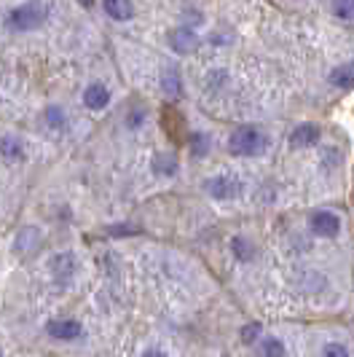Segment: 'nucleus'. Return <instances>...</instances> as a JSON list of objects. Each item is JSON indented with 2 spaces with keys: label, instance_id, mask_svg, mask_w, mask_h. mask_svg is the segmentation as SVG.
<instances>
[{
  "label": "nucleus",
  "instance_id": "20",
  "mask_svg": "<svg viewBox=\"0 0 354 357\" xmlns=\"http://www.w3.org/2000/svg\"><path fill=\"white\" fill-rule=\"evenodd\" d=\"M46 121H49L52 129H62L65 121H68V119H65V110H62L59 105H49L46 107Z\"/></svg>",
  "mask_w": 354,
  "mask_h": 357
},
{
  "label": "nucleus",
  "instance_id": "5",
  "mask_svg": "<svg viewBox=\"0 0 354 357\" xmlns=\"http://www.w3.org/2000/svg\"><path fill=\"white\" fill-rule=\"evenodd\" d=\"M169 49L175 54L188 56V54H194L199 49V36H196L191 27H175L169 33Z\"/></svg>",
  "mask_w": 354,
  "mask_h": 357
},
{
  "label": "nucleus",
  "instance_id": "16",
  "mask_svg": "<svg viewBox=\"0 0 354 357\" xmlns=\"http://www.w3.org/2000/svg\"><path fill=\"white\" fill-rule=\"evenodd\" d=\"M153 169H156V172H161V175H175V172H177L175 153H159V156L153 159Z\"/></svg>",
  "mask_w": 354,
  "mask_h": 357
},
{
  "label": "nucleus",
  "instance_id": "22",
  "mask_svg": "<svg viewBox=\"0 0 354 357\" xmlns=\"http://www.w3.org/2000/svg\"><path fill=\"white\" fill-rule=\"evenodd\" d=\"M258 336H261V325H258V322H249L247 328L242 331V341H245V344H252Z\"/></svg>",
  "mask_w": 354,
  "mask_h": 357
},
{
  "label": "nucleus",
  "instance_id": "14",
  "mask_svg": "<svg viewBox=\"0 0 354 357\" xmlns=\"http://www.w3.org/2000/svg\"><path fill=\"white\" fill-rule=\"evenodd\" d=\"M22 143H19L17 137H11V135H6V137H0V156H6V159H22Z\"/></svg>",
  "mask_w": 354,
  "mask_h": 357
},
{
  "label": "nucleus",
  "instance_id": "8",
  "mask_svg": "<svg viewBox=\"0 0 354 357\" xmlns=\"http://www.w3.org/2000/svg\"><path fill=\"white\" fill-rule=\"evenodd\" d=\"M107 102H110V91L105 84H88L84 89V105L91 110H102Z\"/></svg>",
  "mask_w": 354,
  "mask_h": 357
},
{
  "label": "nucleus",
  "instance_id": "21",
  "mask_svg": "<svg viewBox=\"0 0 354 357\" xmlns=\"http://www.w3.org/2000/svg\"><path fill=\"white\" fill-rule=\"evenodd\" d=\"M322 357H352L349 355V349L344 347V344H325V349H322Z\"/></svg>",
  "mask_w": 354,
  "mask_h": 357
},
{
  "label": "nucleus",
  "instance_id": "1",
  "mask_svg": "<svg viewBox=\"0 0 354 357\" xmlns=\"http://www.w3.org/2000/svg\"><path fill=\"white\" fill-rule=\"evenodd\" d=\"M266 145H268V137L258 126H239L229 137V151L233 156H258L266 151Z\"/></svg>",
  "mask_w": 354,
  "mask_h": 357
},
{
  "label": "nucleus",
  "instance_id": "9",
  "mask_svg": "<svg viewBox=\"0 0 354 357\" xmlns=\"http://www.w3.org/2000/svg\"><path fill=\"white\" fill-rule=\"evenodd\" d=\"M49 266H52V274L56 280H68L75 271V258H72V252H59V255H54Z\"/></svg>",
  "mask_w": 354,
  "mask_h": 357
},
{
  "label": "nucleus",
  "instance_id": "3",
  "mask_svg": "<svg viewBox=\"0 0 354 357\" xmlns=\"http://www.w3.org/2000/svg\"><path fill=\"white\" fill-rule=\"evenodd\" d=\"M213 199H233L239 197L242 191V183L236 178H229V175H215V178H207L204 185H201Z\"/></svg>",
  "mask_w": 354,
  "mask_h": 357
},
{
  "label": "nucleus",
  "instance_id": "19",
  "mask_svg": "<svg viewBox=\"0 0 354 357\" xmlns=\"http://www.w3.org/2000/svg\"><path fill=\"white\" fill-rule=\"evenodd\" d=\"M188 143H191V153H194V156H204V153H207V148H210V137H207V135H201V132H191Z\"/></svg>",
  "mask_w": 354,
  "mask_h": 357
},
{
  "label": "nucleus",
  "instance_id": "7",
  "mask_svg": "<svg viewBox=\"0 0 354 357\" xmlns=\"http://www.w3.org/2000/svg\"><path fill=\"white\" fill-rule=\"evenodd\" d=\"M319 126L317 124H298L293 132H290V145L293 148H311L314 143H319Z\"/></svg>",
  "mask_w": 354,
  "mask_h": 357
},
{
  "label": "nucleus",
  "instance_id": "4",
  "mask_svg": "<svg viewBox=\"0 0 354 357\" xmlns=\"http://www.w3.org/2000/svg\"><path fill=\"white\" fill-rule=\"evenodd\" d=\"M309 226H311V231L317 234V236H338L341 231V218L336 213H330V210H317V213L309 218Z\"/></svg>",
  "mask_w": 354,
  "mask_h": 357
},
{
  "label": "nucleus",
  "instance_id": "11",
  "mask_svg": "<svg viewBox=\"0 0 354 357\" xmlns=\"http://www.w3.org/2000/svg\"><path fill=\"white\" fill-rule=\"evenodd\" d=\"M330 84L338 89H352L354 86V59L352 62H344L330 70Z\"/></svg>",
  "mask_w": 354,
  "mask_h": 357
},
{
  "label": "nucleus",
  "instance_id": "2",
  "mask_svg": "<svg viewBox=\"0 0 354 357\" xmlns=\"http://www.w3.org/2000/svg\"><path fill=\"white\" fill-rule=\"evenodd\" d=\"M46 17H49L46 3H24L8 14V27L17 33H30V30H38L46 22Z\"/></svg>",
  "mask_w": 354,
  "mask_h": 357
},
{
  "label": "nucleus",
  "instance_id": "18",
  "mask_svg": "<svg viewBox=\"0 0 354 357\" xmlns=\"http://www.w3.org/2000/svg\"><path fill=\"white\" fill-rule=\"evenodd\" d=\"M231 250H233V255L239 258V261H247V258H252V245H249L245 236H233V242H231Z\"/></svg>",
  "mask_w": 354,
  "mask_h": 357
},
{
  "label": "nucleus",
  "instance_id": "23",
  "mask_svg": "<svg viewBox=\"0 0 354 357\" xmlns=\"http://www.w3.org/2000/svg\"><path fill=\"white\" fill-rule=\"evenodd\" d=\"M142 357H167V355H164V352H159V349H148Z\"/></svg>",
  "mask_w": 354,
  "mask_h": 357
},
{
  "label": "nucleus",
  "instance_id": "17",
  "mask_svg": "<svg viewBox=\"0 0 354 357\" xmlns=\"http://www.w3.org/2000/svg\"><path fill=\"white\" fill-rule=\"evenodd\" d=\"M330 11L336 14V19L341 22H354V0H341V3H333Z\"/></svg>",
  "mask_w": 354,
  "mask_h": 357
},
{
  "label": "nucleus",
  "instance_id": "15",
  "mask_svg": "<svg viewBox=\"0 0 354 357\" xmlns=\"http://www.w3.org/2000/svg\"><path fill=\"white\" fill-rule=\"evenodd\" d=\"M287 349H284V341L277 339V336H268V339L261 341V357H284Z\"/></svg>",
  "mask_w": 354,
  "mask_h": 357
},
{
  "label": "nucleus",
  "instance_id": "10",
  "mask_svg": "<svg viewBox=\"0 0 354 357\" xmlns=\"http://www.w3.org/2000/svg\"><path fill=\"white\" fill-rule=\"evenodd\" d=\"M105 14L110 19H116V22H126V19L134 17V3H129V0H105Z\"/></svg>",
  "mask_w": 354,
  "mask_h": 357
},
{
  "label": "nucleus",
  "instance_id": "12",
  "mask_svg": "<svg viewBox=\"0 0 354 357\" xmlns=\"http://www.w3.org/2000/svg\"><path fill=\"white\" fill-rule=\"evenodd\" d=\"M38 245H40V234H38L36 229H24V231L19 234L17 250L22 252V255H33Z\"/></svg>",
  "mask_w": 354,
  "mask_h": 357
},
{
  "label": "nucleus",
  "instance_id": "13",
  "mask_svg": "<svg viewBox=\"0 0 354 357\" xmlns=\"http://www.w3.org/2000/svg\"><path fill=\"white\" fill-rule=\"evenodd\" d=\"M161 89H164V94H167V97H172V100H175V97H180L183 86H180V75H177L175 68L161 75Z\"/></svg>",
  "mask_w": 354,
  "mask_h": 357
},
{
  "label": "nucleus",
  "instance_id": "6",
  "mask_svg": "<svg viewBox=\"0 0 354 357\" xmlns=\"http://www.w3.org/2000/svg\"><path fill=\"white\" fill-rule=\"evenodd\" d=\"M46 331H49V336L56 341H72L84 333L81 322H75V320H52L46 325Z\"/></svg>",
  "mask_w": 354,
  "mask_h": 357
}]
</instances>
